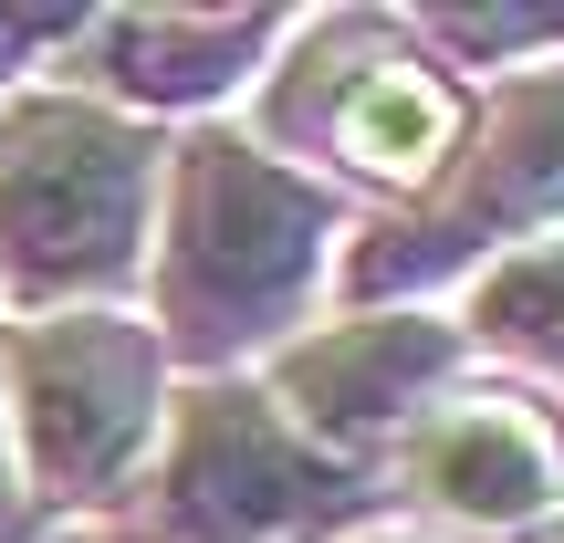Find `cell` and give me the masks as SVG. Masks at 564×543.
Instances as JSON below:
<instances>
[{
  "label": "cell",
  "mask_w": 564,
  "mask_h": 543,
  "mask_svg": "<svg viewBox=\"0 0 564 543\" xmlns=\"http://www.w3.org/2000/svg\"><path fill=\"white\" fill-rule=\"evenodd\" d=\"M147 158L158 146L84 105H11L0 116V272L11 293H95L137 272Z\"/></svg>",
  "instance_id": "1"
},
{
  "label": "cell",
  "mask_w": 564,
  "mask_h": 543,
  "mask_svg": "<svg viewBox=\"0 0 564 543\" xmlns=\"http://www.w3.org/2000/svg\"><path fill=\"white\" fill-rule=\"evenodd\" d=\"M324 251V199L251 146H188L178 241H167V324L188 345H251L303 303Z\"/></svg>",
  "instance_id": "2"
},
{
  "label": "cell",
  "mask_w": 564,
  "mask_h": 543,
  "mask_svg": "<svg viewBox=\"0 0 564 543\" xmlns=\"http://www.w3.org/2000/svg\"><path fill=\"white\" fill-rule=\"evenodd\" d=\"M147 419H158V345L137 324L74 314L21 345V428L53 491H105L147 449Z\"/></svg>",
  "instance_id": "3"
},
{
  "label": "cell",
  "mask_w": 564,
  "mask_h": 543,
  "mask_svg": "<svg viewBox=\"0 0 564 543\" xmlns=\"http://www.w3.org/2000/svg\"><path fill=\"white\" fill-rule=\"evenodd\" d=\"M303 74H324V84L293 95V126L324 137L356 178L419 188L429 167H440V146L460 137V95H449L429 63H408L398 42H377V32H335L324 63H303Z\"/></svg>",
  "instance_id": "4"
},
{
  "label": "cell",
  "mask_w": 564,
  "mask_h": 543,
  "mask_svg": "<svg viewBox=\"0 0 564 543\" xmlns=\"http://www.w3.org/2000/svg\"><path fill=\"white\" fill-rule=\"evenodd\" d=\"M324 502H335V470L303 460V449L272 428L262 398H230V387L199 398L188 449H178V512L209 543H272V533L314 523Z\"/></svg>",
  "instance_id": "5"
},
{
  "label": "cell",
  "mask_w": 564,
  "mask_h": 543,
  "mask_svg": "<svg viewBox=\"0 0 564 543\" xmlns=\"http://www.w3.org/2000/svg\"><path fill=\"white\" fill-rule=\"evenodd\" d=\"M554 209H564V74L523 84V95L491 116V158L470 167V188L419 230L408 262H460V251H491L502 230L554 220Z\"/></svg>",
  "instance_id": "6"
},
{
  "label": "cell",
  "mask_w": 564,
  "mask_h": 543,
  "mask_svg": "<svg viewBox=\"0 0 564 543\" xmlns=\"http://www.w3.org/2000/svg\"><path fill=\"white\" fill-rule=\"evenodd\" d=\"M419 491L440 512H460V523L502 533L554 502V428L512 398H470L419 439Z\"/></svg>",
  "instance_id": "7"
},
{
  "label": "cell",
  "mask_w": 564,
  "mask_h": 543,
  "mask_svg": "<svg viewBox=\"0 0 564 543\" xmlns=\"http://www.w3.org/2000/svg\"><path fill=\"white\" fill-rule=\"evenodd\" d=\"M440 366H449L440 324H356V335L303 345V356L282 366V398H293L324 439H366V428H398Z\"/></svg>",
  "instance_id": "8"
},
{
  "label": "cell",
  "mask_w": 564,
  "mask_h": 543,
  "mask_svg": "<svg viewBox=\"0 0 564 543\" xmlns=\"http://www.w3.org/2000/svg\"><path fill=\"white\" fill-rule=\"evenodd\" d=\"M262 42H272V21H178V11H147V21H105V32H95V74L126 84V95H147V105H188V95H220Z\"/></svg>",
  "instance_id": "9"
},
{
  "label": "cell",
  "mask_w": 564,
  "mask_h": 543,
  "mask_svg": "<svg viewBox=\"0 0 564 543\" xmlns=\"http://www.w3.org/2000/svg\"><path fill=\"white\" fill-rule=\"evenodd\" d=\"M481 335L523 345V356H564V241L481 282Z\"/></svg>",
  "instance_id": "10"
},
{
  "label": "cell",
  "mask_w": 564,
  "mask_h": 543,
  "mask_svg": "<svg viewBox=\"0 0 564 543\" xmlns=\"http://www.w3.org/2000/svg\"><path fill=\"white\" fill-rule=\"evenodd\" d=\"M0 533H11V491H0Z\"/></svg>",
  "instance_id": "11"
}]
</instances>
